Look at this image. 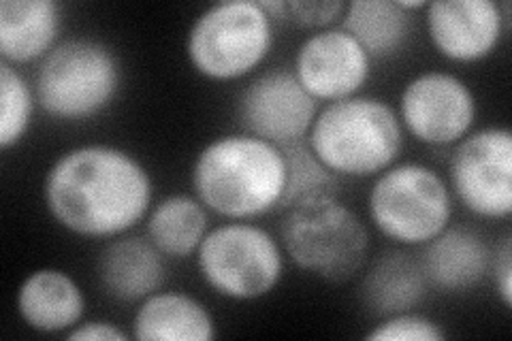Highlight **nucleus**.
<instances>
[{
	"instance_id": "1",
	"label": "nucleus",
	"mask_w": 512,
	"mask_h": 341,
	"mask_svg": "<svg viewBox=\"0 0 512 341\" xmlns=\"http://www.w3.org/2000/svg\"><path fill=\"white\" fill-rule=\"evenodd\" d=\"M154 184L148 169L116 145L90 143L64 152L43 182L50 216L73 235L109 239L148 218Z\"/></svg>"
},
{
	"instance_id": "2",
	"label": "nucleus",
	"mask_w": 512,
	"mask_h": 341,
	"mask_svg": "<svg viewBox=\"0 0 512 341\" xmlns=\"http://www.w3.org/2000/svg\"><path fill=\"white\" fill-rule=\"evenodd\" d=\"M192 188L207 211L250 220L276 211L286 188L280 145L248 133L207 143L192 165Z\"/></svg>"
},
{
	"instance_id": "3",
	"label": "nucleus",
	"mask_w": 512,
	"mask_h": 341,
	"mask_svg": "<svg viewBox=\"0 0 512 341\" xmlns=\"http://www.w3.org/2000/svg\"><path fill=\"white\" fill-rule=\"evenodd\" d=\"M308 145L342 180L372 177L393 167L402 154L404 126L387 101L357 94L316 113Z\"/></svg>"
},
{
	"instance_id": "4",
	"label": "nucleus",
	"mask_w": 512,
	"mask_h": 341,
	"mask_svg": "<svg viewBox=\"0 0 512 341\" xmlns=\"http://www.w3.org/2000/svg\"><path fill=\"white\" fill-rule=\"evenodd\" d=\"M280 237L284 254L295 267L331 284L355 278L370 256V231L340 197L284 211Z\"/></svg>"
},
{
	"instance_id": "5",
	"label": "nucleus",
	"mask_w": 512,
	"mask_h": 341,
	"mask_svg": "<svg viewBox=\"0 0 512 341\" xmlns=\"http://www.w3.org/2000/svg\"><path fill=\"white\" fill-rule=\"evenodd\" d=\"M122 88L118 54L99 39L60 41L39 62L35 94L47 116L62 122L92 120L116 101Z\"/></svg>"
},
{
	"instance_id": "6",
	"label": "nucleus",
	"mask_w": 512,
	"mask_h": 341,
	"mask_svg": "<svg viewBox=\"0 0 512 341\" xmlns=\"http://www.w3.org/2000/svg\"><path fill=\"white\" fill-rule=\"evenodd\" d=\"M274 47V20L259 0H222L192 22L186 54L199 75L233 81L259 69Z\"/></svg>"
},
{
	"instance_id": "7",
	"label": "nucleus",
	"mask_w": 512,
	"mask_h": 341,
	"mask_svg": "<svg viewBox=\"0 0 512 341\" xmlns=\"http://www.w3.org/2000/svg\"><path fill=\"white\" fill-rule=\"evenodd\" d=\"M367 214L384 237L406 248H423L451 224V188L421 162L393 165L376 177Z\"/></svg>"
},
{
	"instance_id": "8",
	"label": "nucleus",
	"mask_w": 512,
	"mask_h": 341,
	"mask_svg": "<svg viewBox=\"0 0 512 341\" xmlns=\"http://www.w3.org/2000/svg\"><path fill=\"white\" fill-rule=\"evenodd\" d=\"M195 256L203 282L233 301L267 297L284 275L282 243L244 220L216 226Z\"/></svg>"
},
{
	"instance_id": "9",
	"label": "nucleus",
	"mask_w": 512,
	"mask_h": 341,
	"mask_svg": "<svg viewBox=\"0 0 512 341\" xmlns=\"http://www.w3.org/2000/svg\"><path fill=\"white\" fill-rule=\"evenodd\" d=\"M455 197L470 214L504 220L512 214V133L487 126L463 137L448 165Z\"/></svg>"
},
{
	"instance_id": "10",
	"label": "nucleus",
	"mask_w": 512,
	"mask_h": 341,
	"mask_svg": "<svg viewBox=\"0 0 512 341\" xmlns=\"http://www.w3.org/2000/svg\"><path fill=\"white\" fill-rule=\"evenodd\" d=\"M397 116L416 141L453 145L472 131L476 96L461 77L427 71L408 81L399 96Z\"/></svg>"
},
{
	"instance_id": "11",
	"label": "nucleus",
	"mask_w": 512,
	"mask_h": 341,
	"mask_svg": "<svg viewBox=\"0 0 512 341\" xmlns=\"http://www.w3.org/2000/svg\"><path fill=\"white\" fill-rule=\"evenodd\" d=\"M316 113L318 101L286 69L254 77L237 99V116L244 131L276 145L306 139Z\"/></svg>"
},
{
	"instance_id": "12",
	"label": "nucleus",
	"mask_w": 512,
	"mask_h": 341,
	"mask_svg": "<svg viewBox=\"0 0 512 341\" xmlns=\"http://www.w3.org/2000/svg\"><path fill=\"white\" fill-rule=\"evenodd\" d=\"M425 11L431 45L446 60L461 64L489 58L510 22L508 3L493 0H434Z\"/></svg>"
},
{
	"instance_id": "13",
	"label": "nucleus",
	"mask_w": 512,
	"mask_h": 341,
	"mask_svg": "<svg viewBox=\"0 0 512 341\" xmlns=\"http://www.w3.org/2000/svg\"><path fill=\"white\" fill-rule=\"evenodd\" d=\"M295 77L316 101L357 96L372 75V58L342 28H323L299 45Z\"/></svg>"
},
{
	"instance_id": "14",
	"label": "nucleus",
	"mask_w": 512,
	"mask_h": 341,
	"mask_svg": "<svg viewBox=\"0 0 512 341\" xmlns=\"http://www.w3.org/2000/svg\"><path fill=\"white\" fill-rule=\"evenodd\" d=\"M419 263L429 286L442 292H466L487 278L493 254L474 229L448 224L425 243Z\"/></svg>"
},
{
	"instance_id": "15",
	"label": "nucleus",
	"mask_w": 512,
	"mask_h": 341,
	"mask_svg": "<svg viewBox=\"0 0 512 341\" xmlns=\"http://www.w3.org/2000/svg\"><path fill=\"white\" fill-rule=\"evenodd\" d=\"M96 275L105 295L122 303H137L163 288L167 280L165 256L150 239H114L101 250Z\"/></svg>"
},
{
	"instance_id": "16",
	"label": "nucleus",
	"mask_w": 512,
	"mask_h": 341,
	"mask_svg": "<svg viewBox=\"0 0 512 341\" xmlns=\"http://www.w3.org/2000/svg\"><path fill=\"white\" fill-rule=\"evenodd\" d=\"M62 5L56 0H5L0 5V60L13 67L43 60L60 43Z\"/></svg>"
},
{
	"instance_id": "17",
	"label": "nucleus",
	"mask_w": 512,
	"mask_h": 341,
	"mask_svg": "<svg viewBox=\"0 0 512 341\" xmlns=\"http://www.w3.org/2000/svg\"><path fill=\"white\" fill-rule=\"evenodd\" d=\"M18 312L30 329L64 333L82 322L86 299L67 271L45 267L32 271L18 290Z\"/></svg>"
},
{
	"instance_id": "18",
	"label": "nucleus",
	"mask_w": 512,
	"mask_h": 341,
	"mask_svg": "<svg viewBox=\"0 0 512 341\" xmlns=\"http://www.w3.org/2000/svg\"><path fill=\"white\" fill-rule=\"evenodd\" d=\"M216 335L212 312L178 290H156L139 301L131 333L139 341H212Z\"/></svg>"
},
{
	"instance_id": "19",
	"label": "nucleus",
	"mask_w": 512,
	"mask_h": 341,
	"mask_svg": "<svg viewBox=\"0 0 512 341\" xmlns=\"http://www.w3.org/2000/svg\"><path fill=\"white\" fill-rule=\"evenodd\" d=\"M427 280L419 258L406 252H387L376 258L361 284V299L370 314L387 318L412 312L427 297Z\"/></svg>"
},
{
	"instance_id": "20",
	"label": "nucleus",
	"mask_w": 512,
	"mask_h": 341,
	"mask_svg": "<svg viewBox=\"0 0 512 341\" xmlns=\"http://www.w3.org/2000/svg\"><path fill=\"white\" fill-rule=\"evenodd\" d=\"M148 239L165 258L182 261L197 254L205 235L212 231L207 207L188 194H171L148 214Z\"/></svg>"
},
{
	"instance_id": "21",
	"label": "nucleus",
	"mask_w": 512,
	"mask_h": 341,
	"mask_svg": "<svg viewBox=\"0 0 512 341\" xmlns=\"http://www.w3.org/2000/svg\"><path fill=\"white\" fill-rule=\"evenodd\" d=\"M342 30L357 39L372 60L393 58L410 39L412 15L393 0H352L342 13Z\"/></svg>"
},
{
	"instance_id": "22",
	"label": "nucleus",
	"mask_w": 512,
	"mask_h": 341,
	"mask_svg": "<svg viewBox=\"0 0 512 341\" xmlns=\"http://www.w3.org/2000/svg\"><path fill=\"white\" fill-rule=\"evenodd\" d=\"M286 160V188L280 203V211H288L297 205L310 203L325 197H338L342 177L329 171L320 162L306 141L280 145Z\"/></svg>"
},
{
	"instance_id": "23",
	"label": "nucleus",
	"mask_w": 512,
	"mask_h": 341,
	"mask_svg": "<svg viewBox=\"0 0 512 341\" xmlns=\"http://www.w3.org/2000/svg\"><path fill=\"white\" fill-rule=\"evenodd\" d=\"M37 94L18 71V67L0 60V150L18 145L30 128Z\"/></svg>"
},
{
	"instance_id": "24",
	"label": "nucleus",
	"mask_w": 512,
	"mask_h": 341,
	"mask_svg": "<svg viewBox=\"0 0 512 341\" xmlns=\"http://www.w3.org/2000/svg\"><path fill=\"white\" fill-rule=\"evenodd\" d=\"M370 341H442L446 331L429 316L412 312H402L382 318L376 327L365 335Z\"/></svg>"
},
{
	"instance_id": "25",
	"label": "nucleus",
	"mask_w": 512,
	"mask_h": 341,
	"mask_svg": "<svg viewBox=\"0 0 512 341\" xmlns=\"http://www.w3.org/2000/svg\"><path fill=\"white\" fill-rule=\"evenodd\" d=\"M344 3H329V0H308V3H288V15L301 26H312V28H323L338 20L344 13Z\"/></svg>"
},
{
	"instance_id": "26",
	"label": "nucleus",
	"mask_w": 512,
	"mask_h": 341,
	"mask_svg": "<svg viewBox=\"0 0 512 341\" xmlns=\"http://www.w3.org/2000/svg\"><path fill=\"white\" fill-rule=\"evenodd\" d=\"M71 341H126L131 335L124 333L116 324L107 320H86L79 322L67 333Z\"/></svg>"
},
{
	"instance_id": "27",
	"label": "nucleus",
	"mask_w": 512,
	"mask_h": 341,
	"mask_svg": "<svg viewBox=\"0 0 512 341\" xmlns=\"http://www.w3.org/2000/svg\"><path fill=\"white\" fill-rule=\"evenodd\" d=\"M491 269L495 273V288H498V295H500L504 307H510L512 305V243H510V237H506L502 248L495 252Z\"/></svg>"
},
{
	"instance_id": "28",
	"label": "nucleus",
	"mask_w": 512,
	"mask_h": 341,
	"mask_svg": "<svg viewBox=\"0 0 512 341\" xmlns=\"http://www.w3.org/2000/svg\"><path fill=\"white\" fill-rule=\"evenodd\" d=\"M402 7L406 13L412 15V11H419V9H427V0H402V3H397Z\"/></svg>"
}]
</instances>
